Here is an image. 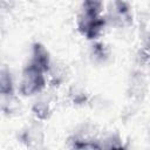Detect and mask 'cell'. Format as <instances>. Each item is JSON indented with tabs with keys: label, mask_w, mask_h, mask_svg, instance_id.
Masks as SVG:
<instances>
[{
	"label": "cell",
	"mask_w": 150,
	"mask_h": 150,
	"mask_svg": "<svg viewBox=\"0 0 150 150\" xmlns=\"http://www.w3.org/2000/svg\"><path fill=\"white\" fill-rule=\"evenodd\" d=\"M102 4L98 1H86L82 13L79 16V28L88 39L96 38L104 26V20L100 15Z\"/></svg>",
	"instance_id": "6da1fadb"
},
{
	"label": "cell",
	"mask_w": 150,
	"mask_h": 150,
	"mask_svg": "<svg viewBox=\"0 0 150 150\" xmlns=\"http://www.w3.org/2000/svg\"><path fill=\"white\" fill-rule=\"evenodd\" d=\"M43 71L29 64L25 71L21 82V91L26 95H32L36 91H40L45 86V77L42 75Z\"/></svg>",
	"instance_id": "7a4b0ae2"
},
{
	"label": "cell",
	"mask_w": 150,
	"mask_h": 150,
	"mask_svg": "<svg viewBox=\"0 0 150 150\" xmlns=\"http://www.w3.org/2000/svg\"><path fill=\"white\" fill-rule=\"evenodd\" d=\"M32 66L35 68L40 69L41 71H45L48 69L49 66V57L48 53L45 49L43 46L41 45H35L34 46V52H33V60H32Z\"/></svg>",
	"instance_id": "3957f363"
},
{
	"label": "cell",
	"mask_w": 150,
	"mask_h": 150,
	"mask_svg": "<svg viewBox=\"0 0 150 150\" xmlns=\"http://www.w3.org/2000/svg\"><path fill=\"white\" fill-rule=\"evenodd\" d=\"M11 91V79L7 74L0 73V93Z\"/></svg>",
	"instance_id": "277c9868"
},
{
	"label": "cell",
	"mask_w": 150,
	"mask_h": 150,
	"mask_svg": "<svg viewBox=\"0 0 150 150\" xmlns=\"http://www.w3.org/2000/svg\"><path fill=\"white\" fill-rule=\"evenodd\" d=\"M108 150H125V149L122 148V146H111V148H109Z\"/></svg>",
	"instance_id": "5b68a950"
}]
</instances>
